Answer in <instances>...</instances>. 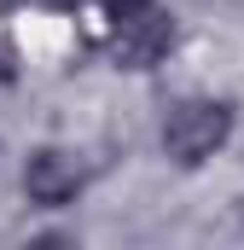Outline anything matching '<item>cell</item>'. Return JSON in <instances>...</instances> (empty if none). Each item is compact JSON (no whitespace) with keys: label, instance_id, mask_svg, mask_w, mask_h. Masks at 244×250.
Here are the masks:
<instances>
[{"label":"cell","instance_id":"6da1fadb","mask_svg":"<svg viewBox=\"0 0 244 250\" xmlns=\"http://www.w3.org/2000/svg\"><path fill=\"white\" fill-rule=\"evenodd\" d=\"M227 140H233V105H227V99L192 93V99H175L169 117H163V157L181 163V169L209 163Z\"/></svg>","mask_w":244,"mask_h":250},{"label":"cell","instance_id":"7a4b0ae2","mask_svg":"<svg viewBox=\"0 0 244 250\" xmlns=\"http://www.w3.org/2000/svg\"><path fill=\"white\" fill-rule=\"evenodd\" d=\"M169 47H175V18H169L157 0L111 6V53H117L128 70H151Z\"/></svg>","mask_w":244,"mask_h":250},{"label":"cell","instance_id":"3957f363","mask_svg":"<svg viewBox=\"0 0 244 250\" xmlns=\"http://www.w3.org/2000/svg\"><path fill=\"white\" fill-rule=\"evenodd\" d=\"M87 187V169H81V157L76 151H64V146H35L29 157H23V198L35 204V209H64V204H76Z\"/></svg>","mask_w":244,"mask_h":250},{"label":"cell","instance_id":"277c9868","mask_svg":"<svg viewBox=\"0 0 244 250\" xmlns=\"http://www.w3.org/2000/svg\"><path fill=\"white\" fill-rule=\"evenodd\" d=\"M105 6H128V0H105Z\"/></svg>","mask_w":244,"mask_h":250}]
</instances>
